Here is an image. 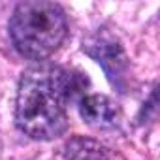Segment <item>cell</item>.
<instances>
[{
	"label": "cell",
	"mask_w": 160,
	"mask_h": 160,
	"mask_svg": "<svg viewBox=\"0 0 160 160\" xmlns=\"http://www.w3.org/2000/svg\"><path fill=\"white\" fill-rule=\"evenodd\" d=\"M83 51L104 68L109 83L121 92H124L126 73H128V57L121 42L117 40V36H113L106 28H100L83 42Z\"/></svg>",
	"instance_id": "obj_3"
},
{
	"label": "cell",
	"mask_w": 160,
	"mask_h": 160,
	"mask_svg": "<svg viewBox=\"0 0 160 160\" xmlns=\"http://www.w3.org/2000/svg\"><path fill=\"white\" fill-rule=\"evenodd\" d=\"M87 77L81 72L40 62L23 72L17 100L15 122L32 139L49 141L68 130V106L81 100Z\"/></svg>",
	"instance_id": "obj_1"
},
{
	"label": "cell",
	"mask_w": 160,
	"mask_h": 160,
	"mask_svg": "<svg viewBox=\"0 0 160 160\" xmlns=\"http://www.w3.org/2000/svg\"><path fill=\"white\" fill-rule=\"evenodd\" d=\"M8 30L19 55L42 62L62 45L68 34V21L57 2L27 0L15 6Z\"/></svg>",
	"instance_id": "obj_2"
},
{
	"label": "cell",
	"mask_w": 160,
	"mask_h": 160,
	"mask_svg": "<svg viewBox=\"0 0 160 160\" xmlns=\"http://www.w3.org/2000/svg\"><path fill=\"white\" fill-rule=\"evenodd\" d=\"M79 113L81 119L96 128H109L119 122L121 111L117 104L104 94H89L79 100Z\"/></svg>",
	"instance_id": "obj_4"
},
{
	"label": "cell",
	"mask_w": 160,
	"mask_h": 160,
	"mask_svg": "<svg viewBox=\"0 0 160 160\" xmlns=\"http://www.w3.org/2000/svg\"><path fill=\"white\" fill-rule=\"evenodd\" d=\"M64 160H108L111 156L109 149L96 139L85 136H73L62 147Z\"/></svg>",
	"instance_id": "obj_5"
}]
</instances>
